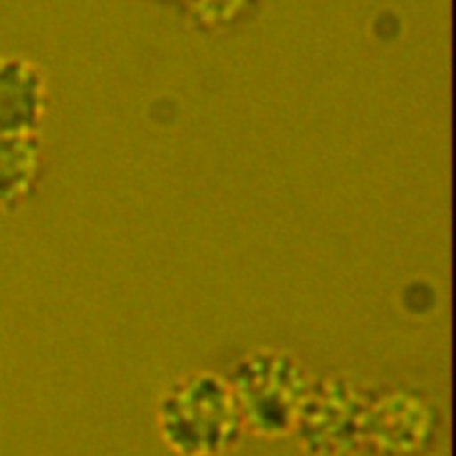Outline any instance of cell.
<instances>
[{
	"instance_id": "6da1fadb",
	"label": "cell",
	"mask_w": 456,
	"mask_h": 456,
	"mask_svg": "<svg viewBox=\"0 0 456 456\" xmlns=\"http://www.w3.org/2000/svg\"><path fill=\"white\" fill-rule=\"evenodd\" d=\"M45 110V78L25 57L0 55V135L34 134Z\"/></svg>"
},
{
	"instance_id": "7a4b0ae2",
	"label": "cell",
	"mask_w": 456,
	"mask_h": 456,
	"mask_svg": "<svg viewBox=\"0 0 456 456\" xmlns=\"http://www.w3.org/2000/svg\"><path fill=\"white\" fill-rule=\"evenodd\" d=\"M39 171L36 134L0 135V214H12L28 196Z\"/></svg>"
}]
</instances>
